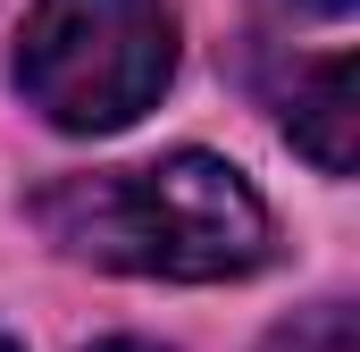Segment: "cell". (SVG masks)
I'll list each match as a JSON object with an SVG mask.
<instances>
[{
    "label": "cell",
    "mask_w": 360,
    "mask_h": 352,
    "mask_svg": "<svg viewBox=\"0 0 360 352\" xmlns=\"http://www.w3.org/2000/svg\"><path fill=\"white\" fill-rule=\"evenodd\" d=\"M260 352H360L352 336V302H319V310H293L285 327H269Z\"/></svg>",
    "instance_id": "4"
},
{
    "label": "cell",
    "mask_w": 360,
    "mask_h": 352,
    "mask_svg": "<svg viewBox=\"0 0 360 352\" xmlns=\"http://www.w3.org/2000/svg\"><path fill=\"white\" fill-rule=\"evenodd\" d=\"M42 235L92 268L168 277V285H226L276 252L269 201L218 151H168L151 168L59 176L34 201Z\"/></svg>",
    "instance_id": "1"
},
{
    "label": "cell",
    "mask_w": 360,
    "mask_h": 352,
    "mask_svg": "<svg viewBox=\"0 0 360 352\" xmlns=\"http://www.w3.org/2000/svg\"><path fill=\"white\" fill-rule=\"evenodd\" d=\"M92 352H168V344H143V336H109V344H92Z\"/></svg>",
    "instance_id": "5"
},
{
    "label": "cell",
    "mask_w": 360,
    "mask_h": 352,
    "mask_svg": "<svg viewBox=\"0 0 360 352\" xmlns=\"http://www.w3.org/2000/svg\"><path fill=\"white\" fill-rule=\"evenodd\" d=\"M285 134L327 176H352L360 160V101H352V51H327L285 76Z\"/></svg>",
    "instance_id": "3"
},
{
    "label": "cell",
    "mask_w": 360,
    "mask_h": 352,
    "mask_svg": "<svg viewBox=\"0 0 360 352\" xmlns=\"http://www.w3.org/2000/svg\"><path fill=\"white\" fill-rule=\"evenodd\" d=\"M293 8H319V17H344L352 0H293Z\"/></svg>",
    "instance_id": "6"
},
{
    "label": "cell",
    "mask_w": 360,
    "mask_h": 352,
    "mask_svg": "<svg viewBox=\"0 0 360 352\" xmlns=\"http://www.w3.org/2000/svg\"><path fill=\"white\" fill-rule=\"evenodd\" d=\"M176 76L168 0H34L17 34V84L59 134H117Z\"/></svg>",
    "instance_id": "2"
},
{
    "label": "cell",
    "mask_w": 360,
    "mask_h": 352,
    "mask_svg": "<svg viewBox=\"0 0 360 352\" xmlns=\"http://www.w3.org/2000/svg\"><path fill=\"white\" fill-rule=\"evenodd\" d=\"M0 352H17V344H8V336H0Z\"/></svg>",
    "instance_id": "7"
}]
</instances>
